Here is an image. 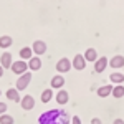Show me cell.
<instances>
[{"instance_id": "1", "label": "cell", "mask_w": 124, "mask_h": 124, "mask_svg": "<svg viewBox=\"0 0 124 124\" xmlns=\"http://www.w3.org/2000/svg\"><path fill=\"white\" fill-rule=\"evenodd\" d=\"M30 81H31V73L27 71V73H23V75H20V76H18L15 88H17L18 91H23V89H27V88H28Z\"/></svg>"}, {"instance_id": "2", "label": "cell", "mask_w": 124, "mask_h": 124, "mask_svg": "<svg viewBox=\"0 0 124 124\" xmlns=\"http://www.w3.org/2000/svg\"><path fill=\"white\" fill-rule=\"evenodd\" d=\"M15 75H23V73H27V70H28V63L25 61V60H18V61H13V65L10 68Z\"/></svg>"}, {"instance_id": "3", "label": "cell", "mask_w": 124, "mask_h": 124, "mask_svg": "<svg viewBox=\"0 0 124 124\" xmlns=\"http://www.w3.org/2000/svg\"><path fill=\"white\" fill-rule=\"evenodd\" d=\"M71 68H73V63H71L68 58H61V60H58V61H56V71L60 73V75L68 73Z\"/></svg>"}, {"instance_id": "4", "label": "cell", "mask_w": 124, "mask_h": 124, "mask_svg": "<svg viewBox=\"0 0 124 124\" xmlns=\"http://www.w3.org/2000/svg\"><path fill=\"white\" fill-rule=\"evenodd\" d=\"M73 68L76 70V71H83L86 68V58H85V55H78L76 53V56L73 58Z\"/></svg>"}, {"instance_id": "5", "label": "cell", "mask_w": 124, "mask_h": 124, "mask_svg": "<svg viewBox=\"0 0 124 124\" xmlns=\"http://www.w3.org/2000/svg\"><path fill=\"white\" fill-rule=\"evenodd\" d=\"M31 50H33V53H35L37 56H40V55H45V53H46V43H45L43 40H37V41H33V46H31Z\"/></svg>"}, {"instance_id": "6", "label": "cell", "mask_w": 124, "mask_h": 124, "mask_svg": "<svg viewBox=\"0 0 124 124\" xmlns=\"http://www.w3.org/2000/svg\"><path fill=\"white\" fill-rule=\"evenodd\" d=\"M20 106H22V109L23 111H30V109H33L35 108V99H33V96H23L22 98V101H20Z\"/></svg>"}, {"instance_id": "7", "label": "cell", "mask_w": 124, "mask_h": 124, "mask_svg": "<svg viewBox=\"0 0 124 124\" xmlns=\"http://www.w3.org/2000/svg\"><path fill=\"white\" fill-rule=\"evenodd\" d=\"M108 65H109V60H108L106 56H99L94 61V71H96V73H103Z\"/></svg>"}, {"instance_id": "8", "label": "cell", "mask_w": 124, "mask_h": 124, "mask_svg": "<svg viewBox=\"0 0 124 124\" xmlns=\"http://www.w3.org/2000/svg\"><path fill=\"white\" fill-rule=\"evenodd\" d=\"M109 66L113 68V70H119V68H124V56L121 55H116L109 60Z\"/></svg>"}, {"instance_id": "9", "label": "cell", "mask_w": 124, "mask_h": 124, "mask_svg": "<svg viewBox=\"0 0 124 124\" xmlns=\"http://www.w3.org/2000/svg\"><path fill=\"white\" fill-rule=\"evenodd\" d=\"M0 65L5 68V70L12 68L13 61H12V55H10L8 51H3V53H2V56H0Z\"/></svg>"}, {"instance_id": "10", "label": "cell", "mask_w": 124, "mask_h": 124, "mask_svg": "<svg viewBox=\"0 0 124 124\" xmlns=\"http://www.w3.org/2000/svg\"><path fill=\"white\" fill-rule=\"evenodd\" d=\"M113 88L114 86L113 85H104V86H101V88H98V96L99 98H108V96H111V93H113Z\"/></svg>"}, {"instance_id": "11", "label": "cell", "mask_w": 124, "mask_h": 124, "mask_svg": "<svg viewBox=\"0 0 124 124\" xmlns=\"http://www.w3.org/2000/svg\"><path fill=\"white\" fill-rule=\"evenodd\" d=\"M50 85H51L53 89H61L63 85H65V78H63V75H56V76H53Z\"/></svg>"}, {"instance_id": "12", "label": "cell", "mask_w": 124, "mask_h": 124, "mask_svg": "<svg viewBox=\"0 0 124 124\" xmlns=\"http://www.w3.org/2000/svg\"><path fill=\"white\" fill-rule=\"evenodd\" d=\"M40 68H41V58L31 56L28 60V70H31V71H38Z\"/></svg>"}, {"instance_id": "13", "label": "cell", "mask_w": 124, "mask_h": 124, "mask_svg": "<svg viewBox=\"0 0 124 124\" xmlns=\"http://www.w3.org/2000/svg\"><path fill=\"white\" fill-rule=\"evenodd\" d=\"M7 98H8L12 103H20L22 99H20V91L17 88H10L8 91H7Z\"/></svg>"}, {"instance_id": "14", "label": "cell", "mask_w": 124, "mask_h": 124, "mask_svg": "<svg viewBox=\"0 0 124 124\" xmlns=\"http://www.w3.org/2000/svg\"><path fill=\"white\" fill-rule=\"evenodd\" d=\"M68 99H70V94H68V91H65V89H60L56 94V103L58 104H66Z\"/></svg>"}, {"instance_id": "15", "label": "cell", "mask_w": 124, "mask_h": 124, "mask_svg": "<svg viewBox=\"0 0 124 124\" xmlns=\"http://www.w3.org/2000/svg\"><path fill=\"white\" fill-rule=\"evenodd\" d=\"M85 58H86V61H89V63L93 61V63H94L99 56H98V53H96L94 48H88V50L85 51Z\"/></svg>"}, {"instance_id": "16", "label": "cell", "mask_w": 124, "mask_h": 124, "mask_svg": "<svg viewBox=\"0 0 124 124\" xmlns=\"http://www.w3.org/2000/svg\"><path fill=\"white\" fill-rule=\"evenodd\" d=\"M109 79H111V83H114V85H121L124 81V75L119 73V71H114V73H111Z\"/></svg>"}, {"instance_id": "17", "label": "cell", "mask_w": 124, "mask_h": 124, "mask_svg": "<svg viewBox=\"0 0 124 124\" xmlns=\"http://www.w3.org/2000/svg\"><path fill=\"white\" fill-rule=\"evenodd\" d=\"M113 98H116V99H119V98H124V86L123 85H116L114 88H113Z\"/></svg>"}, {"instance_id": "18", "label": "cell", "mask_w": 124, "mask_h": 124, "mask_svg": "<svg viewBox=\"0 0 124 124\" xmlns=\"http://www.w3.org/2000/svg\"><path fill=\"white\" fill-rule=\"evenodd\" d=\"M31 56H33V50L30 46H23L20 50V58H22V60H30Z\"/></svg>"}, {"instance_id": "19", "label": "cell", "mask_w": 124, "mask_h": 124, "mask_svg": "<svg viewBox=\"0 0 124 124\" xmlns=\"http://www.w3.org/2000/svg\"><path fill=\"white\" fill-rule=\"evenodd\" d=\"M12 43H13V40H12L10 35H2V37H0V48L5 50V48H8Z\"/></svg>"}, {"instance_id": "20", "label": "cell", "mask_w": 124, "mask_h": 124, "mask_svg": "<svg viewBox=\"0 0 124 124\" xmlns=\"http://www.w3.org/2000/svg\"><path fill=\"white\" fill-rule=\"evenodd\" d=\"M41 103H50V99L53 98V88H48V89H45L43 93H41Z\"/></svg>"}, {"instance_id": "21", "label": "cell", "mask_w": 124, "mask_h": 124, "mask_svg": "<svg viewBox=\"0 0 124 124\" xmlns=\"http://www.w3.org/2000/svg\"><path fill=\"white\" fill-rule=\"evenodd\" d=\"M0 124H13V117L5 113V114L0 116Z\"/></svg>"}, {"instance_id": "22", "label": "cell", "mask_w": 124, "mask_h": 124, "mask_svg": "<svg viewBox=\"0 0 124 124\" xmlns=\"http://www.w3.org/2000/svg\"><path fill=\"white\" fill-rule=\"evenodd\" d=\"M5 111H7V104L0 101V116H2V114H5Z\"/></svg>"}, {"instance_id": "23", "label": "cell", "mask_w": 124, "mask_h": 124, "mask_svg": "<svg viewBox=\"0 0 124 124\" xmlns=\"http://www.w3.org/2000/svg\"><path fill=\"white\" fill-rule=\"evenodd\" d=\"M71 124H81V119H79L78 116H73V117H71Z\"/></svg>"}, {"instance_id": "24", "label": "cell", "mask_w": 124, "mask_h": 124, "mask_svg": "<svg viewBox=\"0 0 124 124\" xmlns=\"http://www.w3.org/2000/svg\"><path fill=\"white\" fill-rule=\"evenodd\" d=\"M91 124H103V121H101L99 117H93V119H91Z\"/></svg>"}, {"instance_id": "25", "label": "cell", "mask_w": 124, "mask_h": 124, "mask_svg": "<svg viewBox=\"0 0 124 124\" xmlns=\"http://www.w3.org/2000/svg\"><path fill=\"white\" fill-rule=\"evenodd\" d=\"M113 124H124V119L117 117V119H114V121H113Z\"/></svg>"}, {"instance_id": "26", "label": "cell", "mask_w": 124, "mask_h": 124, "mask_svg": "<svg viewBox=\"0 0 124 124\" xmlns=\"http://www.w3.org/2000/svg\"><path fill=\"white\" fill-rule=\"evenodd\" d=\"M3 70H5V68H3V66H2V65H0V78L3 76Z\"/></svg>"}, {"instance_id": "27", "label": "cell", "mask_w": 124, "mask_h": 124, "mask_svg": "<svg viewBox=\"0 0 124 124\" xmlns=\"http://www.w3.org/2000/svg\"><path fill=\"white\" fill-rule=\"evenodd\" d=\"M0 96H2V91H0Z\"/></svg>"}]
</instances>
